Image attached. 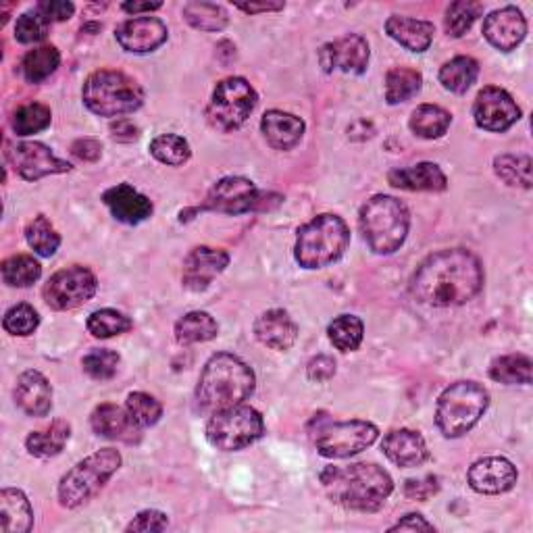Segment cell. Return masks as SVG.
I'll use <instances>...</instances> for the list:
<instances>
[{
    "instance_id": "6da1fadb",
    "label": "cell",
    "mask_w": 533,
    "mask_h": 533,
    "mask_svg": "<svg viewBox=\"0 0 533 533\" xmlns=\"http://www.w3.org/2000/svg\"><path fill=\"white\" fill-rule=\"evenodd\" d=\"M484 286V269L473 252L465 248L440 250L429 255L415 271L411 292L429 307H461Z\"/></svg>"
},
{
    "instance_id": "7a4b0ae2",
    "label": "cell",
    "mask_w": 533,
    "mask_h": 533,
    "mask_svg": "<svg viewBox=\"0 0 533 533\" xmlns=\"http://www.w3.org/2000/svg\"><path fill=\"white\" fill-rule=\"evenodd\" d=\"M325 494L348 511L375 513L394 492V481L386 469L373 463L325 467L319 475Z\"/></svg>"
},
{
    "instance_id": "3957f363",
    "label": "cell",
    "mask_w": 533,
    "mask_h": 533,
    "mask_svg": "<svg viewBox=\"0 0 533 533\" xmlns=\"http://www.w3.org/2000/svg\"><path fill=\"white\" fill-rule=\"evenodd\" d=\"M257 377L252 369L230 352L213 354L196 386V402L202 413H219L242 404L255 392Z\"/></svg>"
},
{
    "instance_id": "277c9868",
    "label": "cell",
    "mask_w": 533,
    "mask_h": 533,
    "mask_svg": "<svg viewBox=\"0 0 533 533\" xmlns=\"http://www.w3.org/2000/svg\"><path fill=\"white\" fill-rule=\"evenodd\" d=\"M359 223L365 242L375 255H392L409 236L411 215L398 198L377 194L363 205Z\"/></svg>"
},
{
    "instance_id": "5b68a950",
    "label": "cell",
    "mask_w": 533,
    "mask_h": 533,
    "mask_svg": "<svg viewBox=\"0 0 533 533\" xmlns=\"http://www.w3.org/2000/svg\"><path fill=\"white\" fill-rule=\"evenodd\" d=\"M350 244L348 225L342 217L323 213L298 230L294 257L304 269H323L336 263Z\"/></svg>"
},
{
    "instance_id": "8992f818",
    "label": "cell",
    "mask_w": 533,
    "mask_h": 533,
    "mask_svg": "<svg viewBox=\"0 0 533 533\" xmlns=\"http://www.w3.org/2000/svg\"><path fill=\"white\" fill-rule=\"evenodd\" d=\"M84 105L100 117H121L134 113L144 103L142 86L121 71L100 69L88 75L82 90Z\"/></svg>"
},
{
    "instance_id": "52a82bcc",
    "label": "cell",
    "mask_w": 533,
    "mask_h": 533,
    "mask_svg": "<svg viewBox=\"0 0 533 533\" xmlns=\"http://www.w3.org/2000/svg\"><path fill=\"white\" fill-rule=\"evenodd\" d=\"M490 404L488 390L477 382H456L442 392L436 409V425L446 438H461L484 417Z\"/></svg>"
},
{
    "instance_id": "ba28073f",
    "label": "cell",
    "mask_w": 533,
    "mask_h": 533,
    "mask_svg": "<svg viewBox=\"0 0 533 533\" xmlns=\"http://www.w3.org/2000/svg\"><path fill=\"white\" fill-rule=\"evenodd\" d=\"M121 454L113 448L98 450L80 461L59 484V502L65 509H78L105 488L107 481L119 471Z\"/></svg>"
},
{
    "instance_id": "9c48e42d",
    "label": "cell",
    "mask_w": 533,
    "mask_h": 533,
    "mask_svg": "<svg viewBox=\"0 0 533 533\" xmlns=\"http://www.w3.org/2000/svg\"><path fill=\"white\" fill-rule=\"evenodd\" d=\"M265 434L263 415L248 404L213 413L207 423V440L213 448L236 452L255 444Z\"/></svg>"
},
{
    "instance_id": "30bf717a",
    "label": "cell",
    "mask_w": 533,
    "mask_h": 533,
    "mask_svg": "<svg viewBox=\"0 0 533 533\" xmlns=\"http://www.w3.org/2000/svg\"><path fill=\"white\" fill-rule=\"evenodd\" d=\"M257 92L244 78H227L217 84L207 117L219 132H234L248 121L257 107Z\"/></svg>"
},
{
    "instance_id": "8fae6325",
    "label": "cell",
    "mask_w": 533,
    "mask_h": 533,
    "mask_svg": "<svg viewBox=\"0 0 533 533\" xmlns=\"http://www.w3.org/2000/svg\"><path fill=\"white\" fill-rule=\"evenodd\" d=\"M377 436V427L369 421H325L313 431V442L325 459H350L373 446Z\"/></svg>"
},
{
    "instance_id": "7c38bea8",
    "label": "cell",
    "mask_w": 533,
    "mask_h": 533,
    "mask_svg": "<svg viewBox=\"0 0 533 533\" xmlns=\"http://www.w3.org/2000/svg\"><path fill=\"white\" fill-rule=\"evenodd\" d=\"M96 275L86 267H67L57 271L44 286V300L55 311H73L96 294Z\"/></svg>"
},
{
    "instance_id": "4fadbf2b",
    "label": "cell",
    "mask_w": 533,
    "mask_h": 533,
    "mask_svg": "<svg viewBox=\"0 0 533 533\" xmlns=\"http://www.w3.org/2000/svg\"><path fill=\"white\" fill-rule=\"evenodd\" d=\"M263 207V194L246 177H223L219 180L205 202V209L225 213V215H244Z\"/></svg>"
},
{
    "instance_id": "5bb4252c",
    "label": "cell",
    "mask_w": 533,
    "mask_h": 533,
    "mask_svg": "<svg viewBox=\"0 0 533 533\" xmlns=\"http://www.w3.org/2000/svg\"><path fill=\"white\" fill-rule=\"evenodd\" d=\"M473 119L477 128L486 132H506L521 119V109L513 96L496 86L481 90L473 103Z\"/></svg>"
},
{
    "instance_id": "9a60e30c",
    "label": "cell",
    "mask_w": 533,
    "mask_h": 533,
    "mask_svg": "<svg viewBox=\"0 0 533 533\" xmlns=\"http://www.w3.org/2000/svg\"><path fill=\"white\" fill-rule=\"evenodd\" d=\"M7 161L15 169V173L23 180L36 182L46 175H57L71 171V165L53 155V150L40 142H19L9 146Z\"/></svg>"
},
{
    "instance_id": "2e32d148",
    "label": "cell",
    "mask_w": 533,
    "mask_h": 533,
    "mask_svg": "<svg viewBox=\"0 0 533 533\" xmlns=\"http://www.w3.org/2000/svg\"><path fill=\"white\" fill-rule=\"evenodd\" d=\"M319 63L325 73L342 71L361 75L369 65V44L359 34H348L334 42L325 44L319 50Z\"/></svg>"
},
{
    "instance_id": "e0dca14e",
    "label": "cell",
    "mask_w": 533,
    "mask_h": 533,
    "mask_svg": "<svg viewBox=\"0 0 533 533\" xmlns=\"http://www.w3.org/2000/svg\"><path fill=\"white\" fill-rule=\"evenodd\" d=\"M517 479V467L504 456H486V459H479L469 469V486L477 494H504L515 488Z\"/></svg>"
},
{
    "instance_id": "ac0fdd59",
    "label": "cell",
    "mask_w": 533,
    "mask_h": 533,
    "mask_svg": "<svg viewBox=\"0 0 533 533\" xmlns=\"http://www.w3.org/2000/svg\"><path fill=\"white\" fill-rule=\"evenodd\" d=\"M167 25L157 17H134L123 21L115 38L119 46L134 55H146L167 42Z\"/></svg>"
},
{
    "instance_id": "d6986e66",
    "label": "cell",
    "mask_w": 533,
    "mask_h": 533,
    "mask_svg": "<svg viewBox=\"0 0 533 533\" xmlns=\"http://www.w3.org/2000/svg\"><path fill=\"white\" fill-rule=\"evenodd\" d=\"M230 265V255L221 248L198 246L184 261V286L188 290L200 292L211 286L213 279Z\"/></svg>"
},
{
    "instance_id": "ffe728a7",
    "label": "cell",
    "mask_w": 533,
    "mask_h": 533,
    "mask_svg": "<svg viewBox=\"0 0 533 533\" xmlns=\"http://www.w3.org/2000/svg\"><path fill=\"white\" fill-rule=\"evenodd\" d=\"M484 36L494 48L502 50V53H511L525 40L527 21L517 7L498 9L486 17Z\"/></svg>"
},
{
    "instance_id": "44dd1931",
    "label": "cell",
    "mask_w": 533,
    "mask_h": 533,
    "mask_svg": "<svg viewBox=\"0 0 533 533\" xmlns=\"http://www.w3.org/2000/svg\"><path fill=\"white\" fill-rule=\"evenodd\" d=\"M92 429L98 436L119 440L125 444H134L140 440V425L130 417L128 409H121L117 404L105 402L94 409L90 417Z\"/></svg>"
},
{
    "instance_id": "7402d4cb",
    "label": "cell",
    "mask_w": 533,
    "mask_h": 533,
    "mask_svg": "<svg viewBox=\"0 0 533 533\" xmlns=\"http://www.w3.org/2000/svg\"><path fill=\"white\" fill-rule=\"evenodd\" d=\"M382 450L394 465L402 469L421 467L429 459V450L423 436L413 429L390 431L382 442Z\"/></svg>"
},
{
    "instance_id": "603a6c76",
    "label": "cell",
    "mask_w": 533,
    "mask_h": 533,
    "mask_svg": "<svg viewBox=\"0 0 533 533\" xmlns=\"http://www.w3.org/2000/svg\"><path fill=\"white\" fill-rule=\"evenodd\" d=\"M15 402L30 417H46L53 409V388L40 371H25L15 386Z\"/></svg>"
},
{
    "instance_id": "cb8c5ba5",
    "label": "cell",
    "mask_w": 533,
    "mask_h": 533,
    "mask_svg": "<svg viewBox=\"0 0 533 533\" xmlns=\"http://www.w3.org/2000/svg\"><path fill=\"white\" fill-rule=\"evenodd\" d=\"M103 202L121 223L138 225L152 215V202L130 184H117L103 194Z\"/></svg>"
},
{
    "instance_id": "d4e9b609",
    "label": "cell",
    "mask_w": 533,
    "mask_h": 533,
    "mask_svg": "<svg viewBox=\"0 0 533 533\" xmlns=\"http://www.w3.org/2000/svg\"><path fill=\"white\" fill-rule=\"evenodd\" d=\"M255 336L271 350H290L298 338V325L286 311L271 309L255 321Z\"/></svg>"
},
{
    "instance_id": "484cf974",
    "label": "cell",
    "mask_w": 533,
    "mask_h": 533,
    "mask_svg": "<svg viewBox=\"0 0 533 533\" xmlns=\"http://www.w3.org/2000/svg\"><path fill=\"white\" fill-rule=\"evenodd\" d=\"M394 188L409 192H442L448 186L444 171L436 163H419L413 167L394 169L388 175Z\"/></svg>"
},
{
    "instance_id": "4316f807",
    "label": "cell",
    "mask_w": 533,
    "mask_h": 533,
    "mask_svg": "<svg viewBox=\"0 0 533 533\" xmlns=\"http://www.w3.org/2000/svg\"><path fill=\"white\" fill-rule=\"evenodd\" d=\"M386 32L400 46L411 50V53H425V50L431 46V42H434L436 28H434V23L423 21V19L392 15L386 21Z\"/></svg>"
},
{
    "instance_id": "83f0119b",
    "label": "cell",
    "mask_w": 533,
    "mask_h": 533,
    "mask_svg": "<svg viewBox=\"0 0 533 533\" xmlns=\"http://www.w3.org/2000/svg\"><path fill=\"white\" fill-rule=\"evenodd\" d=\"M261 130L269 146L275 150H290L304 136V121L292 113L267 111L261 119Z\"/></svg>"
},
{
    "instance_id": "f1b7e54d",
    "label": "cell",
    "mask_w": 533,
    "mask_h": 533,
    "mask_svg": "<svg viewBox=\"0 0 533 533\" xmlns=\"http://www.w3.org/2000/svg\"><path fill=\"white\" fill-rule=\"evenodd\" d=\"M34 527L32 504L21 490L0 492V529L5 533H28Z\"/></svg>"
},
{
    "instance_id": "f546056e",
    "label": "cell",
    "mask_w": 533,
    "mask_h": 533,
    "mask_svg": "<svg viewBox=\"0 0 533 533\" xmlns=\"http://www.w3.org/2000/svg\"><path fill=\"white\" fill-rule=\"evenodd\" d=\"M69 438H71V425L63 419H57L50 427L30 434L28 440H25V448H28L32 456H38V459H50V456H57L63 452Z\"/></svg>"
},
{
    "instance_id": "4dcf8cb0",
    "label": "cell",
    "mask_w": 533,
    "mask_h": 533,
    "mask_svg": "<svg viewBox=\"0 0 533 533\" xmlns=\"http://www.w3.org/2000/svg\"><path fill=\"white\" fill-rule=\"evenodd\" d=\"M217 334H219L217 321L205 311H192L175 323V340L182 346L209 342L217 338Z\"/></svg>"
},
{
    "instance_id": "1f68e13d",
    "label": "cell",
    "mask_w": 533,
    "mask_h": 533,
    "mask_svg": "<svg viewBox=\"0 0 533 533\" xmlns=\"http://www.w3.org/2000/svg\"><path fill=\"white\" fill-rule=\"evenodd\" d=\"M452 123V115L436 105H421L411 115V130L415 136L423 140H438L442 138Z\"/></svg>"
},
{
    "instance_id": "d6a6232c",
    "label": "cell",
    "mask_w": 533,
    "mask_h": 533,
    "mask_svg": "<svg viewBox=\"0 0 533 533\" xmlns=\"http://www.w3.org/2000/svg\"><path fill=\"white\" fill-rule=\"evenodd\" d=\"M61 65V53L55 46H40L30 50L21 61L23 78L30 84H42Z\"/></svg>"
},
{
    "instance_id": "836d02e7",
    "label": "cell",
    "mask_w": 533,
    "mask_h": 533,
    "mask_svg": "<svg viewBox=\"0 0 533 533\" xmlns=\"http://www.w3.org/2000/svg\"><path fill=\"white\" fill-rule=\"evenodd\" d=\"M477 75H479V65L475 59L454 57L442 65L440 84L454 94H465L475 84Z\"/></svg>"
},
{
    "instance_id": "e575fe53",
    "label": "cell",
    "mask_w": 533,
    "mask_h": 533,
    "mask_svg": "<svg viewBox=\"0 0 533 533\" xmlns=\"http://www.w3.org/2000/svg\"><path fill=\"white\" fill-rule=\"evenodd\" d=\"M423 75L409 67H394L386 75V100L388 105H400L421 92Z\"/></svg>"
},
{
    "instance_id": "d590c367",
    "label": "cell",
    "mask_w": 533,
    "mask_h": 533,
    "mask_svg": "<svg viewBox=\"0 0 533 533\" xmlns=\"http://www.w3.org/2000/svg\"><path fill=\"white\" fill-rule=\"evenodd\" d=\"M490 377L506 386L531 384V359L525 354H506L492 363Z\"/></svg>"
},
{
    "instance_id": "8d00e7d4",
    "label": "cell",
    "mask_w": 533,
    "mask_h": 533,
    "mask_svg": "<svg viewBox=\"0 0 533 533\" xmlns=\"http://www.w3.org/2000/svg\"><path fill=\"white\" fill-rule=\"evenodd\" d=\"M329 342H332L340 352H354L359 350L365 336V325L359 317L354 315H340L327 327Z\"/></svg>"
},
{
    "instance_id": "74e56055",
    "label": "cell",
    "mask_w": 533,
    "mask_h": 533,
    "mask_svg": "<svg viewBox=\"0 0 533 533\" xmlns=\"http://www.w3.org/2000/svg\"><path fill=\"white\" fill-rule=\"evenodd\" d=\"M184 19L200 32H221L230 21L221 5L202 3V0H192L184 5Z\"/></svg>"
},
{
    "instance_id": "f35d334b",
    "label": "cell",
    "mask_w": 533,
    "mask_h": 533,
    "mask_svg": "<svg viewBox=\"0 0 533 533\" xmlns=\"http://www.w3.org/2000/svg\"><path fill=\"white\" fill-rule=\"evenodd\" d=\"M3 282L11 288H28L36 284L42 275V265L30 255H15L0 267Z\"/></svg>"
},
{
    "instance_id": "ab89813d",
    "label": "cell",
    "mask_w": 533,
    "mask_h": 533,
    "mask_svg": "<svg viewBox=\"0 0 533 533\" xmlns=\"http://www.w3.org/2000/svg\"><path fill=\"white\" fill-rule=\"evenodd\" d=\"M494 171L506 186L531 188V159L527 155H500L494 159Z\"/></svg>"
},
{
    "instance_id": "60d3db41",
    "label": "cell",
    "mask_w": 533,
    "mask_h": 533,
    "mask_svg": "<svg viewBox=\"0 0 533 533\" xmlns=\"http://www.w3.org/2000/svg\"><path fill=\"white\" fill-rule=\"evenodd\" d=\"M25 240L34 248L40 257H53L61 246V236L57 234L55 225L50 223L44 215H38L28 227H25Z\"/></svg>"
},
{
    "instance_id": "b9f144b4",
    "label": "cell",
    "mask_w": 533,
    "mask_h": 533,
    "mask_svg": "<svg viewBox=\"0 0 533 533\" xmlns=\"http://www.w3.org/2000/svg\"><path fill=\"white\" fill-rule=\"evenodd\" d=\"M150 155L163 165L180 167L188 163L192 150L186 138L175 136V134H163L150 142Z\"/></svg>"
},
{
    "instance_id": "7bdbcfd3",
    "label": "cell",
    "mask_w": 533,
    "mask_h": 533,
    "mask_svg": "<svg viewBox=\"0 0 533 533\" xmlns=\"http://www.w3.org/2000/svg\"><path fill=\"white\" fill-rule=\"evenodd\" d=\"M481 13H484V7L479 3H473V0H456V3L448 7L444 19L448 36L452 38L465 36L473 28V23L481 17Z\"/></svg>"
},
{
    "instance_id": "ee69618b",
    "label": "cell",
    "mask_w": 533,
    "mask_h": 533,
    "mask_svg": "<svg viewBox=\"0 0 533 533\" xmlns=\"http://www.w3.org/2000/svg\"><path fill=\"white\" fill-rule=\"evenodd\" d=\"M134 327L132 319L125 317L123 313L115 311V309H103V311H96L88 317V332L94 338L100 340H107L113 336H121L125 332H130Z\"/></svg>"
},
{
    "instance_id": "f6af8a7d",
    "label": "cell",
    "mask_w": 533,
    "mask_h": 533,
    "mask_svg": "<svg viewBox=\"0 0 533 533\" xmlns=\"http://www.w3.org/2000/svg\"><path fill=\"white\" fill-rule=\"evenodd\" d=\"M50 121H53V113H50V109L40 103H32V105H23L15 111L11 125L17 136H32V134L44 132L50 125Z\"/></svg>"
},
{
    "instance_id": "bcb514c9",
    "label": "cell",
    "mask_w": 533,
    "mask_h": 533,
    "mask_svg": "<svg viewBox=\"0 0 533 533\" xmlns=\"http://www.w3.org/2000/svg\"><path fill=\"white\" fill-rule=\"evenodd\" d=\"M125 409H128L130 417L140 425V427H150L159 423L163 417V406L157 398H152L150 394L144 392H134L125 400Z\"/></svg>"
},
{
    "instance_id": "7dc6e473",
    "label": "cell",
    "mask_w": 533,
    "mask_h": 533,
    "mask_svg": "<svg viewBox=\"0 0 533 533\" xmlns=\"http://www.w3.org/2000/svg\"><path fill=\"white\" fill-rule=\"evenodd\" d=\"M40 325V315L30 304H17L5 313L3 327L11 336H32Z\"/></svg>"
},
{
    "instance_id": "c3c4849f",
    "label": "cell",
    "mask_w": 533,
    "mask_h": 533,
    "mask_svg": "<svg viewBox=\"0 0 533 533\" xmlns=\"http://www.w3.org/2000/svg\"><path fill=\"white\" fill-rule=\"evenodd\" d=\"M84 371L98 382H107V379L115 377L119 367V354L107 348H96L88 352L82 361Z\"/></svg>"
},
{
    "instance_id": "681fc988",
    "label": "cell",
    "mask_w": 533,
    "mask_h": 533,
    "mask_svg": "<svg viewBox=\"0 0 533 533\" xmlns=\"http://www.w3.org/2000/svg\"><path fill=\"white\" fill-rule=\"evenodd\" d=\"M48 23L34 11L32 13H23L17 23H15V38L21 44H36L46 38Z\"/></svg>"
},
{
    "instance_id": "f907efd6",
    "label": "cell",
    "mask_w": 533,
    "mask_h": 533,
    "mask_svg": "<svg viewBox=\"0 0 533 533\" xmlns=\"http://www.w3.org/2000/svg\"><path fill=\"white\" fill-rule=\"evenodd\" d=\"M36 13L46 23H57V21L71 19L75 13V7L73 3H65V0H42V3L36 5Z\"/></svg>"
},
{
    "instance_id": "816d5d0a",
    "label": "cell",
    "mask_w": 533,
    "mask_h": 533,
    "mask_svg": "<svg viewBox=\"0 0 533 533\" xmlns=\"http://www.w3.org/2000/svg\"><path fill=\"white\" fill-rule=\"evenodd\" d=\"M169 519L161 511H142L134 517V521L125 527V531H165Z\"/></svg>"
},
{
    "instance_id": "f5cc1de1",
    "label": "cell",
    "mask_w": 533,
    "mask_h": 533,
    "mask_svg": "<svg viewBox=\"0 0 533 533\" xmlns=\"http://www.w3.org/2000/svg\"><path fill=\"white\" fill-rule=\"evenodd\" d=\"M440 486H438V477L429 475V477H423V479H409L404 484V494L406 498L411 500H427L434 494H438Z\"/></svg>"
},
{
    "instance_id": "db71d44e",
    "label": "cell",
    "mask_w": 533,
    "mask_h": 533,
    "mask_svg": "<svg viewBox=\"0 0 533 533\" xmlns=\"http://www.w3.org/2000/svg\"><path fill=\"white\" fill-rule=\"evenodd\" d=\"M307 375L311 382H327V379H332L336 375V361L332 357H327V354H319V357H315L309 363Z\"/></svg>"
},
{
    "instance_id": "11a10c76",
    "label": "cell",
    "mask_w": 533,
    "mask_h": 533,
    "mask_svg": "<svg viewBox=\"0 0 533 533\" xmlns=\"http://www.w3.org/2000/svg\"><path fill=\"white\" fill-rule=\"evenodd\" d=\"M71 152H73V157H78L80 161L94 163L103 157V144L94 138H80L71 144Z\"/></svg>"
},
{
    "instance_id": "9f6ffc18",
    "label": "cell",
    "mask_w": 533,
    "mask_h": 533,
    "mask_svg": "<svg viewBox=\"0 0 533 533\" xmlns=\"http://www.w3.org/2000/svg\"><path fill=\"white\" fill-rule=\"evenodd\" d=\"M390 531H436V527L431 525L429 521H425L423 515L411 513V515L402 517L396 525H392Z\"/></svg>"
},
{
    "instance_id": "6f0895ef",
    "label": "cell",
    "mask_w": 533,
    "mask_h": 533,
    "mask_svg": "<svg viewBox=\"0 0 533 533\" xmlns=\"http://www.w3.org/2000/svg\"><path fill=\"white\" fill-rule=\"evenodd\" d=\"M111 134L117 142H134L140 138V130L128 119H119L111 125Z\"/></svg>"
},
{
    "instance_id": "680465c9",
    "label": "cell",
    "mask_w": 533,
    "mask_h": 533,
    "mask_svg": "<svg viewBox=\"0 0 533 533\" xmlns=\"http://www.w3.org/2000/svg\"><path fill=\"white\" fill-rule=\"evenodd\" d=\"M236 7H238L240 11H244V13H250V15H255V13L282 11V9H284V3H261V5H255V3H250V5H242V3H238Z\"/></svg>"
},
{
    "instance_id": "91938a15",
    "label": "cell",
    "mask_w": 533,
    "mask_h": 533,
    "mask_svg": "<svg viewBox=\"0 0 533 533\" xmlns=\"http://www.w3.org/2000/svg\"><path fill=\"white\" fill-rule=\"evenodd\" d=\"M163 7V3H123L121 9L125 13H132V15H140V13H152V11H159Z\"/></svg>"
}]
</instances>
